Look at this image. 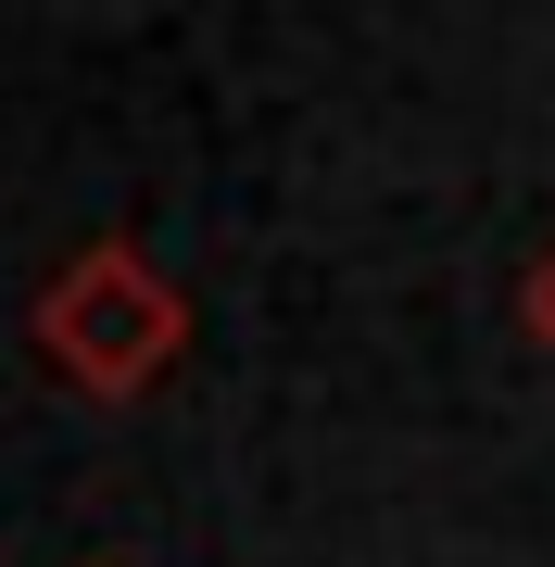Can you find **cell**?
<instances>
[{"label":"cell","mask_w":555,"mask_h":567,"mask_svg":"<svg viewBox=\"0 0 555 567\" xmlns=\"http://www.w3.org/2000/svg\"><path fill=\"white\" fill-rule=\"evenodd\" d=\"M25 328H39L51 379H76L89 404H140V391L189 353V290L140 240H89V252H63L39 278Z\"/></svg>","instance_id":"cell-1"},{"label":"cell","mask_w":555,"mask_h":567,"mask_svg":"<svg viewBox=\"0 0 555 567\" xmlns=\"http://www.w3.org/2000/svg\"><path fill=\"white\" fill-rule=\"evenodd\" d=\"M517 316H531V341L555 353V240L531 252V278H517Z\"/></svg>","instance_id":"cell-2"}]
</instances>
